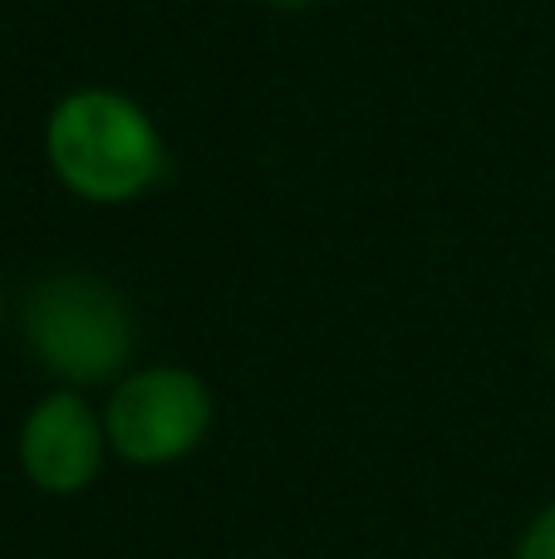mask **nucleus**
Returning a JSON list of instances; mask_svg holds the SVG:
<instances>
[{"mask_svg": "<svg viewBox=\"0 0 555 559\" xmlns=\"http://www.w3.org/2000/svg\"><path fill=\"white\" fill-rule=\"evenodd\" d=\"M45 163L84 206H133L167 173L157 118L114 84H79L45 118Z\"/></svg>", "mask_w": 555, "mask_h": 559, "instance_id": "nucleus-1", "label": "nucleus"}, {"mask_svg": "<svg viewBox=\"0 0 555 559\" xmlns=\"http://www.w3.org/2000/svg\"><path fill=\"white\" fill-rule=\"evenodd\" d=\"M25 348L55 388H114L133 368L138 314L118 285L94 271L39 275L20 299Z\"/></svg>", "mask_w": 555, "mask_h": 559, "instance_id": "nucleus-2", "label": "nucleus"}, {"mask_svg": "<svg viewBox=\"0 0 555 559\" xmlns=\"http://www.w3.org/2000/svg\"><path fill=\"white\" fill-rule=\"evenodd\" d=\"M216 397L206 378L182 364L128 368L104 397L108 452L128 466H173L206 442Z\"/></svg>", "mask_w": 555, "mask_h": 559, "instance_id": "nucleus-3", "label": "nucleus"}, {"mask_svg": "<svg viewBox=\"0 0 555 559\" xmlns=\"http://www.w3.org/2000/svg\"><path fill=\"white\" fill-rule=\"evenodd\" d=\"M20 472L45 496H79L104 476L108 432L104 407H94L79 388H49L29 403L15 437Z\"/></svg>", "mask_w": 555, "mask_h": 559, "instance_id": "nucleus-4", "label": "nucleus"}, {"mask_svg": "<svg viewBox=\"0 0 555 559\" xmlns=\"http://www.w3.org/2000/svg\"><path fill=\"white\" fill-rule=\"evenodd\" d=\"M511 559H555V501L541 506V511L527 521V531H521Z\"/></svg>", "mask_w": 555, "mask_h": 559, "instance_id": "nucleus-5", "label": "nucleus"}, {"mask_svg": "<svg viewBox=\"0 0 555 559\" xmlns=\"http://www.w3.org/2000/svg\"><path fill=\"white\" fill-rule=\"evenodd\" d=\"M261 5H275V10H305V5H315V0H261Z\"/></svg>", "mask_w": 555, "mask_h": 559, "instance_id": "nucleus-6", "label": "nucleus"}, {"mask_svg": "<svg viewBox=\"0 0 555 559\" xmlns=\"http://www.w3.org/2000/svg\"><path fill=\"white\" fill-rule=\"evenodd\" d=\"M0 319H5V295H0Z\"/></svg>", "mask_w": 555, "mask_h": 559, "instance_id": "nucleus-7", "label": "nucleus"}]
</instances>
